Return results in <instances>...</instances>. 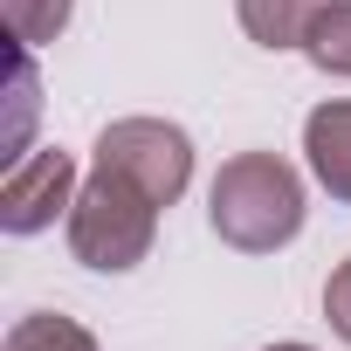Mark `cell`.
Segmentation results:
<instances>
[{"label":"cell","instance_id":"cell-10","mask_svg":"<svg viewBox=\"0 0 351 351\" xmlns=\"http://www.w3.org/2000/svg\"><path fill=\"white\" fill-rule=\"evenodd\" d=\"M0 351H97V337L76 324V317H56V310H35L8 330V344Z\"/></svg>","mask_w":351,"mask_h":351},{"label":"cell","instance_id":"cell-6","mask_svg":"<svg viewBox=\"0 0 351 351\" xmlns=\"http://www.w3.org/2000/svg\"><path fill=\"white\" fill-rule=\"evenodd\" d=\"M317 8H324V0H234L248 42H262V49H303Z\"/></svg>","mask_w":351,"mask_h":351},{"label":"cell","instance_id":"cell-11","mask_svg":"<svg viewBox=\"0 0 351 351\" xmlns=\"http://www.w3.org/2000/svg\"><path fill=\"white\" fill-rule=\"evenodd\" d=\"M324 324L351 344V255L330 269V282H324Z\"/></svg>","mask_w":351,"mask_h":351},{"label":"cell","instance_id":"cell-8","mask_svg":"<svg viewBox=\"0 0 351 351\" xmlns=\"http://www.w3.org/2000/svg\"><path fill=\"white\" fill-rule=\"evenodd\" d=\"M8 97H14V117H8V165L28 158V131H35V110H42V83H35V49L14 42V76H8Z\"/></svg>","mask_w":351,"mask_h":351},{"label":"cell","instance_id":"cell-3","mask_svg":"<svg viewBox=\"0 0 351 351\" xmlns=\"http://www.w3.org/2000/svg\"><path fill=\"white\" fill-rule=\"evenodd\" d=\"M97 165L131 180L145 200L172 207L186 186H193V138L165 117H117L97 131Z\"/></svg>","mask_w":351,"mask_h":351},{"label":"cell","instance_id":"cell-5","mask_svg":"<svg viewBox=\"0 0 351 351\" xmlns=\"http://www.w3.org/2000/svg\"><path fill=\"white\" fill-rule=\"evenodd\" d=\"M303 158H310V180L351 207V97H330L303 117Z\"/></svg>","mask_w":351,"mask_h":351},{"label":"cell","instance_id":"cell-9","mask_svg":"<svg viewBox=\"0 0 351 351\" xmlns=\"http://www.w3.org/2000/svg\"><path fill=\"white\" fill-rule=\"evenodd\" d=\"M0 14H8V42H21V49H49V42L69 28L76 0H0Z\"/></svg>","mask_w":351,"mask_h":351},{"label":"cell","instance_id":"cell-4","mask_svg":"<svg viewBox=\"0 0 351 351\" xmlns=\"http://www.w3.org/2000/svg\"><path fill=\"white\" fill-rule=\"evenodd\" d=\"M76 158L69 152H28L21 165H8V186H0V228L8 234H42L56 228V214L76 207Z\"/></svg>","mask_w":351,"mask_h":351},{"label":"cell","instance_id":"cell-12","mask_svg":"<svg viewBox=\"0 0 351 351\" xmlns=\"http://www.w3.org/2000/svg\"><path fill=\"white\" fill-rule=\"evenodd\" d=\"M262 351H317V344H262Z\"/></svg>","mask_w":351,"mask_h":351},{"label":"cell","instance_id":"cell-7","mask_svg":"<svg viewBox=\"0 0 351 351\" xmlns=\"http://www.w3.org/2000/svg\"><path fill=\"white\" fill-rule=\"evenodd\" d=\"M303 56L324 69V76H351V0H324L310 35H303Z\"/></svg>","mask_w":351,"mask_h":351},{"label":"cell","instance_id":"cell-2","mask_svg":"<svg viewBox=\"0 0 351 351\" xmlns=\"http://www.w3.org/2000/svg\"><path fill=\"white\" fill-rule=\"evenodd\" d=\"M69 221V255L97 276H124L152 255L158 241V200H145L131 180H117V172H90V186L76 193V207L62 214Z\"/></svg>","mask_w":351,"mask_h":351},{"label":"cell","instance_id":"cell-1","mask_svg":"<svg viewBox=\"0 0 351 351\" xmlns=\"http://www.w3.org/2000/svg\"><path fill=\"white\" fill-rule=\"evenodd\" d=\"M303 180H296V165L276 158V152H234L221 172H214V186H207V221L228 248L241 255H276L303 234Z\"/></svg>","mask_w":351,"mask_h":351}]
</instances>
